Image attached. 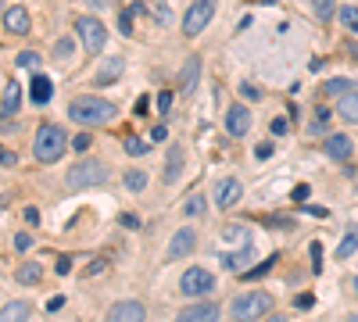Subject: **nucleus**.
<instances>
[{"instance_id": "obj_1", "label": "nucleus", "mask_w": 358, "mask_h": 322, "mask_svg": "<svg viewBox=\"0 0 358 322\" xmlns=\"http://www.w3.org/2000/svg\"><path fill=\"white\" fill-rule=\"evenodd\" d=\"M115 104L104 101V97H75V101L68 104V119L79 122V125H104L115 119Z\"/></svg>"}, {"instance_id": "obj_2", "label": "nucleus", "mask_w": 358, "mask_h": 322, "mask_svg": "<svg viewBox=\"0 0 358 322\" xmlns=\"http://www.w3.org/2000/svg\"><path fill=\"white\" fill-rule=\"evenodd\" d=\"M68 147V136L61 125H40L36 129V140H33V154L36 161H43V165H51V161H57L61 154H65Z\"/></svg>"}, {"instance_id": "obj_3", "label": "nucleus", "mask_w": 358, "mask_h": 322, "mask_svg": "<svg viewBox=\"0 0 358 322\" xmlns=\"http://www.w3.org/2000/svg\"><path fill=\"white\" fill-rule=\"evenodd\" d=\"M269 308H272V297L261 294V290H251V294H240L237 301H233L229 315L237 319V322H255L261 315H269Z\"/></svg>"}, {"instance_id": "obj_4", "label": "nucleus", "mask_w": 358, "mask_h": 322, "mask_svg": "<svg viewBox=\"0 0 358 322\" xmlns=\"http://www.w3.org/2000/svg\"><path fill=\"white\" fill-rule=\"evenodd\" d=\"M212 18H215V0H194V4L186 8V14H183V36L205 32Z\"/></svg>"}, {"instance_id": "obj_5", "label": "nucleus", "mask_w": 358, "mask_h": 322, "mask_svg": "<svg viewBox=\"0 0 358 322\" xmlns=\"http://www.w3.org/2000/svg\"><path fill=\"white\" fill-rule=\"evenodd\" d=\"M107 179V169L101 161H79V165H72L68 172V186L72 190H86V186H101Z\"/></svg>"}, {"instance_id": "obj_6", "label": "nucleus", "mask_w": 358, "mask_h": 322, "mask_svg": "<svg viewBox=\"0 0 358 322\" xmlns=\"http://www.w3.org/2000/svg\"><path fill=\"white\" fill-rule=\"evenodd\" d=\"M75 32H79V40H83V47L90 54H101V47L107 43V29H104V22L101 18H75Z\"/></svg>"}, {"instance_id": "obj_7", "label": "nucleus", "mask_w": 358, "mask_h": 322, "mask_svg": "<svg viewBox=\"0 0 358 322\" xmlns=\"http://www.w3.org/2000/svg\"><path fill=\"white\" fill-rule=\"evenodd\" d=\"M179 290L186 297H205L215 290V276L208 269H186V276L179 280Z\"/></svg>"}, {"instance_id": "obj_8", "label": "nucleus", "mask_w": 358, "mask_h": 322, "mask_svg": "<svg viewBox=\"0 0 358 322\" xmlns=\"http://www.w3.org/2000/svg\"><path fill=\"white\" fill-rule=\"evenodd\" d=\"M122 72H126V61L122 58H104L101 69L93 72V86H112V83H118Z\"/></svg>"}, {"instance_id": "obj_9", "label": "nucleus", "mask_w": 358, "mask_h": 322, "mask_svg": "<svg viewBox=\"0 0 358 322\" xmlns=\"http://www.w3.org/2000/svg\"><path fill=\"white\" fill-rule=\"evenodd\" d=\"M147 312L140 301H118L112 312H107V322H144Z\"/></svg>"}, {"instance_id": "obj_10", "label": "nucleus", "mask_w": 358, "mask_h": 322, "mask_svg": "<svg viewBox=\"0 0 358 322\" xmlns=\"http://www.w3.org/2000/svg\"><path fill=\"white\" fill-rule=\"evenodd\" d=\"M247 129H251V111H247L244 104H233L229 115H226V133L229 136H244Z\"/></svg>"}, {"instance_id": "obj_11", "label": "nucleus", "mask_w": 358, "mask_h": 322, "mask_svg": "<svg viewBox=\"0 0 358 322\" xmlns=\"http://www.w3.org/2000/svg\"><path fill=\"white\" fill-rule=\"evenodd\" d=\"M176 322H219V304H212V301H205V304H190Z\"/></svg>"}, {"instance_id": "obj_12", "label": "nucleus", "mask_w": 358, "mask_h": 322, "mask_svg": "<svg viewBox=\"0 0 358 322\" xmlns=\"http://www.w3.org/2000/svg\"><path fill=\"white\" fill-rule=\"evenodd\" d=\"M240 193H244L240 179H233V175H229V179H222L219 186H215V204H219V208H233L240 201Z\"/></svg>"}, {"instance_id": "obj_13", "label": "nucleus", "mask_w": 358, "mask_h": 322, "mask_svg": "<svg viewBox=\"0 0 358 322\" xmlns=\"http://www.w3.org/2000/svg\"><path fill=\"white\" fill-rule=\"evenodd\" d=\"M4 29L14 32V36H25V32H29V11H25L22 4L8 8V11H4Z\"/></svg>"}, {"instance_id": "obj_14", "label": "nucleus", "mask_w": 358, "mask_h": 322, "mask_svg": "<svg viewBox=\"0 0 358 322\" xmlns=\"http://www.w3.org/2000/svg\"><path fill=\"white\" fill-rule=\"evenodd\" d=\"M351 136H344V133H333L330 140H326V154H330V161H348L351 158Z\"/></svg>"}, {"instance_id": "obj_15", "label": "nucleus", "mask_w": 358, "mask_h": 322, "mask_svg": "<svg viewBox=\"0 0 358 322\" xmlns=\"http://www.w3.org/2000/svg\"><path fill=\"white\" fill-rule=\"evenodd\" d=\"M194 244H197V236H194V230H176V236H172V244H168V258H183V254H190L194 251Z\"/></svg>"}, {"instance_id": "obj_16", "label": "nucleus", "mask_w": 358, "mask_h": 322, "mask_svg": "<svg viewBox=\"0 0 358 322\" xmlns=\"http://www.w3.org/2000/svg\"><path fill=\"white\" fill-rule=\"evenodd\" d=\"M18 108H22V90H18V83H14V79H8V83H4V104H0V115L11 119Z\"/></svg>"}, {"instance_id": "obj_17", "label": "nucleus", "mask_w": 358, "mask_h": 322, "mask_svg": "<svg viewBox=\"0 0 358 322\" xmlns=\"http://www.w3.org/2000/svg\"><path fill=\"white\" fill-rule=\"evenodd\" d=\"M51 97H54V83H51V79H47L43 72L40 75H33V104H47V101H51Z\"/></svg>"}, {"instance_id": "obj_18", "label": "nucleus", "mask_w": 358, "mask_h": 322, "mask_svg": "<svg viewBox=\"0 0 358 322\" xmlns=\"http://www.w3.org/2000/svg\"><path fill=\"white\" fill-rule=\"evenodd\" d=\"M0 322H29V304L25 301H8L4 312H0Z\"/></svg>"}, {"instance_id": "obj_19", "label": "nucleus", "mask_w": 358, "mask_h": 322, "mask_svg": "<svg viewBox=\"0 0 358 322\" xmlns=\"http://www.w3.org/2000/svg\"><path fill=\"white\" fill-rule=\"evenodd\" d=\"M337 111H340V119L358 122V90L348 93V97H340V101H337Z\"/></svg>"}, {"instance_id": "obj_20", "label": "nucleus", "mask_w": 358, "mask_h": 322, "mask_svg": "<svg viewBox=\"0 0 358 322\" xmlns=\"http://www.w3.org/2000/svg\"><path fill=\"white\" fill-rule=\"evenodd\" d=\"M222 240H226V244L247 247V244H251V230H244V225H226V230H222Z\"/></svg>"}, {"instance_id": "obj_21", "label": "nucleus", "mask_w": 358, "mask_h": 322, "mask_svg": "<svg viewBox=\"0 0 358 322\" xmlns=\"http://www.w3.org/2000/svg\"><path fill=\"white\" fill-rule=\"evenodd\" d=\"M40 276H43V269H40V265H33V262L22 265L18 272H14V280H18L22 286H36V283H40Z\"/></svg>"}, {"instance_id": "obj_22", "label": "nucleus", "mask_w": 358, "mask_h": 322, "mask_svg": "<svg viewBox=\"0 0 358 322\" xmlns=\"http://www.w3.org/2000/svg\"><path fill=\"white\" fill-rule=\"evenodd\" d=\"M322 93L326 97H348V93H355V83L351 79H330V83L322 86Z\"/></svg>"}, {"instance_id": "obj_23", "label": "nucleus", "mask_w": 358, "mask_h": 322, "mask_svg": "<svg viewBox=\"0 0 358 322\" xmlns=\"http://www.w3.org/2000/svg\"><path fill=\"white\" fill-rule=\"evenodd\" d=\"M179 165H183V147H179V143H172V151H168V169H165V179L168 183H176Z\"/></svg>"}, {"instance_id": "obj_24", "label": "nucleus", "mask_w": 358, "mask_h": 322, "mask_svg": "<svg viewBox=\"0 0 358 322\" xmlns=\"http://www.w3.org/2000/svg\"><path fill=\"white\" fill-rule=\"evenodd\" d=\"M251 254H255V247H240L237 254H222V265L226 269H244L247 262H251Z\"/></svg>"}, {"instance_id": "obj_25", "label": "nucleus", "mask_w": 358, "mask_h": 322, "mask_svg": "<svg viewBox=\"0 0 358 322\" xmlns=\"http://www.w3.org/2000/svg\"><path fill=\"white\" fill-rule=\"evenodd\" d=\"M197 72H201V58L194 54L190 61H186V69H183V90H194L197 86Z\"/></svg>"}, {"instance_id": "obj_26", "label": "nucleus", "mask_w": 358, "mask_h": 322, "mask_svg": "<svg viewBox=\"0 0 358 322\" xmlns=\"http://www.w3.org/2000/svg\"><path fill=\"white\" fill-rule=\"evenodd\" d=\"M358 251V230H348L344 240H340V247H337V258H351Z\"/></svg>"}, {"instance_id": "obj_27", "label": "nucleus", "mask_w": 358, "mask_h": 322, "mask_svg": "<svg viewBox=\"0 0 358 322\" xmlns=\"http://www.w3.org/2000/svg\"><path fill=\"white\" fill-rule=\"evenodd\" d=\"M312 8H316V14H319V22H330L333 14L340 11L337 0H312Z\"/></svg>"}, {"instance_id": "obj_28", "label": "nucleus", "mask_w": 358, "mask_h": 322, "mask_svg": "<svg viewBox=\"0 0 358 322\" xmlns=\"http://www.w3.org/2000/svg\"><path fill=\"white\" fill-rule=\"evenodd\" d=\"M122 183H126V190H129V193H140V190L147 186V175L140 172V169H133V172H126V179H122Z\"/></svg>"}, {"instance_id": "obj_29", "label": "nucleus", "mask_w": 358, "mask_h": 322, "mask_svg": "<svg viewBox=\"0 0 358 322\" xmlns=\"http://www.w3.org/2000/svg\"><path fill=\"white\" fill-rule=\"evenodd\" d=\"M183 215H186V219H197V215H205V197H201V193H194V197L183 204Z\"/></svg>"}, {"instance_id": "obj_30", "label": "nucleus", "mask_w": 358, "mask_h": 322, "mask_svg": "<svg viewBox=\"0 0 358 322\" xmlns=\"http://www.w3.org/2000/svg\"><path fill=\"white\" fill-rule=\"evenodd\" d=\"M272 265H276V254H272V258H266V262L255 265V269H244V280H261L266 272H272Z\"/></svg>"}, {"instance_id": "obj_31", "label": "nucleus", "mask_w": 358, "mask_h": 322, "mask_svg": "<svg viewBox=\"0 0 358 322\" xmlns=\"http://www.w3.org/2000/svg\"><path fill=\"white\" fill-rule=\"evenodd\" d=\"M337 18H340V22H344V25H348L351 32H358V8L344 4V8H340V11H337Z\"/></svg>"}, {"instance_id": "obj_32", "label": "nucleus", "mask_w": 358, "mask_h": 322, "mask_svg": "<svg viewBox=\"0 0 358 322\" xmlns=\"http://www.w3.org/2000/svg\"><path fill=\"white\" fill-rule=\"evenodd\" d=\"M14 64H18V69H36V64H40V54H36V51H22L18 58H14Z\"/></svg>"}, {"instance_id": "obj_33", "label": "nucleus", "mask_w": 358, "mask_h": 322, "mask_svg": "<svg viewBox=\"0 0 358 322\" xmlns=\"http://www.w3.org/2000/svg\"><path fill=\"white\" fill-rule=\"evenodd\" d=\"M126 151H129L133 158L147 154V140H140V136H126Z\"/></svg>"}, {"instance_id": "obj_34", "label": "nucleus", "mask_w": 358, "mask_h": 322, "mask_svg": "<svg viewBox=\"0 0 358 322\" xmlns=\"http://www.w3.org/2000/svg\"><path fill=\"white\" fill-rule=\"evenodd\" d=\"M14 251L29 254V251H33V236H29V233H14Z\"/></svg>"}, {"instance_id": "obj_35", "label": "nucleus", "mask_w": 358, "mask_h": 322, "mask_svg": "<svg viewBox=\"0 0 358 322\" xmlns=\"http://www.w3.org/2000/svg\"><path fill=\"white\" fill-rule=\"evenodd\" d=\"M269 133H272V136H283V133H287V119H272V122H269Z\"/></svg>"}, {"instance_id": "obj_36", "label": "nucleus", "mask_w": 358, "mask_h": 322, "mask_svg": "<svg viewBox=\"0 0 358 322\" xmlns=\"http://www.w3.org/2000/svg\"><path fill=\"white\" fill-rule=\"evenodd\" d=\"M151 140H154V143H165V140H168V129H165V125H154V129H151Z\"/></svg>"}, {"instance_id": "obj_37", "label": "nucleus", "mask_w": 358, "mask_h": 322, "mask_svg": "<svg viewBox=\"0 0 358 322\" xmlns=\"http://www.w3.org/2000/svg\"><path fill=\"white\" fill-rule=\"evenodd\" d=\"M298 308H301V312H312V308H316V297H312V294H301V297H298Z\"/></svg>"}, {"instance_id": "obj_38", "label": "nucleus", "mask_w": 358, "mask_h": 322, "mask_svg": "<svg viewBox=\"0 0 358 322\" xmlns=\"http://www.w3.org/2000/svg\"><path fill=\"white\" fill-rule=\"evenodd\" d=\"M326 119H330V111H319L316 122H312V133H322V129H326Z\"/></svg>"}, {"instance_id": "obj_39", "label": "nucleus", "mask_w": 358, "mask_h": 322, "mask_svg": "<svg viewBox=\"0 0 358 322\" xmlns=\"http://www.w3.org/2000/svg\"><path fill=\"white\" fill-rule=\"evenodd\" d=\"M22 219L29 222V225H40L43 219H40V212H36V208H25V212H22Z\"/></svg>"}, {"instance_id": "obj_40", "label": "nucleus", "mask_w": 358, "mask_h": 322, "mask_svg": "<svg viewBox=\"0 0 358 322\" xmlns=\"http://www.w3.org/2000/svg\"><path fill=\"white\" fill-rule=\"evenodd\" d=\"M168 108H172V93H162L158 97V111H162V115H168Z\"/></svg>"}, {"instance_id": "obj_41", "label": "nucleus", "mask_w": 358, "mask_h": 322, "mask_svg": "<svg viewBox=\"0 0 358 322\" xmlns=\"http://www.w3.org/2000/svg\"><path fill=\"white\" fill-rule=\"evenodd\" d=\"M90 143H93V136L90 133H79V136H75V151H86Z\"/></svg>"}, {"instance_id": "obj_42", "label": "nucleus", "mask_w": 358, "mask_h": 322, "mask_svg": "<svg viewBox=\"0 0 358 322\" xmlns=\"http://www.w3.org/2000/svg\"><path fill=\"white\" fill-rule=\"evenodd\" d=\"M61 308H65V297H51V301H47V312H61Z\"/></svg>"}, {"instance_id": "obj_43", "label": "nucleus", "mask_w": 358, "mask_h": 322, "mask_svg": "<svg viewBox=\"0 0 358 322\" xmlns=\"http://www.w3.org/2000/svg\"><path fill=\"white\" fill-rule=\"evenodd\" d=\"M0 165H4V169H14V165H18V154H14V151H4V161H0Z\"/></svg>"}, {"instance_id": "obj_44", "label": "nucleus", "mask_w": 358, "mask_h": 322, "mask_svg": "<svg viewBox=\"0 0 358 322\" xmlns=\"http://www.w3.org/2000/svg\"><path fill=\"white\" fill-rule=\"evenodd\" d=\"M308 193H312V190H308L305 183H301V186H294V201H298V204H301V201H308Z\"/></svg>"}, {"instance_id": "obj_45", "label": "nucleus", "mask_w": 358, "mask_h": 322, "mask_svg": "<svg viewBox=\"0 0 358 322\" xmlns=\"http://www.w3.org/2000/svg\"><path fill=\"white\" fill-rule=\"evenodd\" d=\"M272 154V143H258L255 147V158H269Z\"/></svg>"}, {"instance_id": "obj_46", "label": "nucleus", "mask_w": 358, "mask_h": 322, "mask_svg": "<svg viewBox=\"0 0 358 322\" xmlns=\"http://www.w3.org/2000/svg\"><path fill=\"white\" fill-rule=\"evenodd\" d=\"M122 225H126V230H140V219L136 215H122Z\"/></svg>"}, {"instance_id": "obj_47", "label": "nucleus", "mask_w": 358, "mask_h": 322, "mask_svg": "<svg viewBox=\"0 0 358 322\" xmlns=\"http://www.w3.org/2000/svg\"><path fill=\"white\" fill-rule=\"evenodd\" d=\"M68 269H72L68 258H57V276H68Z\"/></svg>"}, {"instance_id": "obj_48", "label": "nucleus", "mask_w": 358, "mask_h": 322, "mask_svg": "<svg viewBox=\"0 0 358 322\" xmlns=\"http://www.w3.org/2000/svg\"><path fill=\"white\" fill-rule=\"evenodd\" d=\"M68 47H72L68 40H61V43H57V51H54V54H57L61 61H65V58H68Z\"/></svg>"}, {"instance_id": "obj_49", "label": "nucleus", "mask_w": 358, "mask_h": 322, "mask_svg": "<svg viewBox=\"0 0 358 322\" xmlns=\"http://www.w3.org/2000/svg\"><path fill=\"white\" fill-rule=\"evenodd\" d=\"M90 4H93V8H101V11H104L107 4H112V0H90Z\"/></svg>"}, {"instance_id": "obj_50", "label": "nucleus", "mask_w": 358, "mask_h": 322, "mask_svg": "<svg viewBox=\"0 0 358 322\" xmlns=\"http://www.w3.org/2000/svg\"><path fill=\"white\" fill-rule=\"evenodd\" d=\"M269 322H287V315H269Z\"/></svg>"}, {"instance_id": "obj_51", "label": "nucleus", "mask_w": 358, "mask_h": 322, "mask_svg": "<svg viewBox=\"0 0 358 322\" xmlns=\"http://www.w3.org/2000/svg\"><path fill=\"white\" fill-rule=\"evenodd\" d=\"M355 294H358V276H355Z\"/></svg>"}, {"instance_id": "obj_52", "label": "nucleus", "mask_w": 358, "mask_h": 322, "mask_svg": "<svg viewBox=\"0 0 358 322\" xmlns=\"http://www.w3.org/2000/svg\"><path fill=\"white\" fill-rule=\"evenodd\" d=\"M261 4H276V0H261Z\"/></svg>"}, {"instance_id": "obj_53", "label": "nucleus", "mask_w": 358, "mask_h": 322, "mask_svg": "<svg viewBox=\"0 0 358 322\" xmlns=\"http://www.w3.org/2000/svg\"><path fill=\"white\" fill-rule=\"evenodd\" d=\"M348 322H358V315H351V319H348Z\"/></svg>"}]
</instances>
